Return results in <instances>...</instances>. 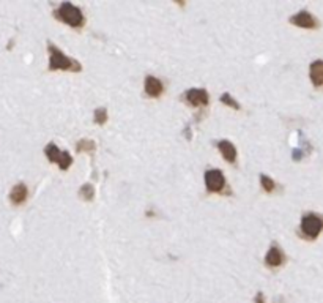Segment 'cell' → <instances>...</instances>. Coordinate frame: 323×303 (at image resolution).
Here are the masks:
<instances>
[{
	"label": "cell",
	"mask_w": 323,
	"mask_h": 303,
	"mask_svg": "<svg viewBox=\"0 0 323 303\" xmlns=\"http://www.w3.org/2000/svg\"><path fill=\"white\" fill-rule=\"evenodd\" d=\"M49 68L51 70H65V71H81V63L71 57L65 55L54 45H49Z\"/></svg>",
	"instance_id": "cell-1"
},
{
	"label": "cell",
	"mask_w": 323,
	"mask_h": 303,
	"mask_svg": "<svg viewBox=\"0 0 323 303\" xmlns=\"http://www.w3.org/2000/svg\"><path fill=\"white\" fill-rule=\"evenodd\" d=\"M221 101H223L224 105H227V106H230V108H233V109H240V105H238L237 101H235L229 93L221 95Z\"/></svg>",
	"instance_id": "cell-17"
},
{
	"label": "cell",
	"mask_w": 323,
	"mask_h": 303,
	"mask_svg": "<svg viewBox=\"0 0 323 303\" xmlns=\"http://www.w3.org/2000/svg\"><path fill=\"white\" fill-rule=\"evenodd\" d=\"M79 196L84 199V200H92L93 196H95V190H93V186L92 185H84L81 191H79Z\"/></svg>",
	"instance_id": "cell-14"
},
{
	"label": "cell",
	"mask_w": 323,
	"mask_h": 303,
	"mask_svg": "<svg viewBox=\"0 0 323 303\" xmlns=\"http://www.w3.org/2000/svg\"><path fill=\"white\" fill-rule=\"evenodd\" d=\"M145 93L149 95V96H153V98H158L161 96V93H163L164 90V85L163 82H161L158 78L155 76H147L145 78Z\"/></svg>",
	"instance_id": "cell-8"
},
{
	"label": "cell",
	"mask_w": 323,
	"mask_h": 303,
	"mask_svg": "<svg viewBox=\"0 0 323 303\" xmlns=\"http://www.w3.org/2000/svg\"><path fill=\"white\" fill-rule=\"evenodd\" d=\"M289 21H290V24L297 25V27H301V28H317L318 27L317 19L312 16L309 11H300L297 14H293Z\"/></svg>",
	"instance_id": "cell-6"
},
{
	"label": "cell",
	"mask_w": 323,
	"mask_h": 303,
	"mask_svg": "<svg viewBox=\"0 0 323 303\" xmlns=\"http://www.w3.org/2000/svg\"><path fill=\"white\" fill-rule=\"evenodd\" d=\"M185 99L194 108L207 106L208 105V92L205 89H191L185 93Z\"/></svg>",
	"instance_id": "cell-7"
},
{
	"label": "cell",
	"mask_w": 323,
	"mask_h": 303,
	"mask_svg": "<svg viewBox=\"0 0 323 303\" xmlns=\"http://www.w3.org/2000/svg\"><path fill=\"white\" fill-rule=\"evenodd\" d=\"M284 261H285V256L281 251V248L276 247V245H273V247L268 250L267 256H265V264L268 267H279Z\"/></svg>",
	"instance_id": "cell-10"
},
{
	"label": "cell",
	"mask_w": 323,
	"mask_h": 303,
	"mask_svg": "<svg viewBox=\"0 0 323 303\" xmlns=\"http://www.w3.org/2000/svg\"><path fill=\"white\" fill-rule=\"evenodd\" d=\"M218 149H219V152H221V155H223V158L226 161H229V163H235L237 161V149H235V146L230 142V141H226V139H223V141H219L218 142Z\"/></svg>",
	"instance_id": "cell-9"
},
{
	"label": "cell",
	"mask_w": 323,
	"mask_h": 303,
	"mask_svg": "<svg viewBox=\"0 0 323 303\" xmlns=\"http://www.w3.org/2000/svg\"><path fill=\"white\" fill-rule=\"evenodd\" d=\"M78 150H79V152H82V150H90V152H93V150H95V142H92V141H89V139H82V141H79V144H78Z\"/></svg>",
	"instance_id": "cell-16"
},
{
	"label": "cell",
	"mask_w": 323,
	"mask_h": 303,
	"mask_svg": "<svg viewBox=\"0 0 323 303\" xmlns=\"http://www.w3.org/2000/svg\"><path fill=\"white\" fill-rule=\"evenodd\" d=\"M256 303H265V297H263L262 292H257V295H256Z\"/></svg>",
	"instance_id": "cell-18"
},
{
	"label": "cell",
	"mask_w": 323,
	"mask_h": 303,
	"mask_svg": "<svg viewBox=\"0 0 323 303\" xmlns=\"http://www.w3.org/2000/svg\"><path fill=\"white\" fill-rule=\"evenodd\" d=\"M95 123L98 125H104L107 122V111L104 108H101V109H96L95 111V117H93Z\"/></svg>",
	"instance_id": "cell-15"
},
{
	"label": "cell",
	"mask_w": 323,
	"mask_h": 303,
	"mask_svg": "<svg viewBox=\"0 0 323 303\" xmlns=\"http://www.w3.org/2000/svg\"><path fill=\"white\" fill-rule=\"evenodd\" d=\"M309 76L314 87H321L323 85V60H315L309 66Z\"/></svg>",
	"instance_id": "cell-11"
},
{
	"label": "cell",
	"mask_w": 323,
	"mask_h": 303,
	"mask_svg": "<svg viewBox=\"0 0 323 303\" xmlns=\"http://www.w3.org/2000/svg\"><path fill=\"white\" fill-rule=\"evenodd\" d=\"M27 197V186L24 183L16 185L10 193V199L13 200V204H22Z\"/></svg>",
	"instance_id": "cell-12"
},
{
	"label": "cell",
	"mask_w": 323,
	"mask_h": 303,
	"mask_svg": "<svg viewBox=\"0 0 323 303\" xmlns=\"http://www.w3.org/2000/svg\"><path fill=\"white\" fill-rule=\"evenodd\" d=\"M260 185H262V188L265 190L267 193H271L276 188L274 180L271 177H268V176H263V174L260 176Z\"/></svg>",
	"instance_id": "cell-13"
},
{
	"label": "cell",
	"mask_w": 323,
	"mask_h": 303,
	"mask_svg": "<svg viewBox=\"0 0 323 303\" xmlns=\"http://www.w3.org/2000/svg\"><path fill=\"white\" fill-rule=\"evenodd\" d=\"M55 16L60 21H63L65 24H68L69 27H81L85 21L82 11L78 7H75L73 4H68V2L60 5V8L55 11Z\"/></svg>",
	"instance_id": "cell-2"
},
{
	"label": "cell",
	"mask_w": 323,
	"mask_h": 303,
	"mask_svg": "<svg viewBox=\"0 0 323 303\" xmlns=\"http://www.w3.org/2000/svg\"><path fill=\"white\" fill-rule=\"evenodd\" d=\"M205 186L210 193H221L226 188V177L219 169H210L205 172Z\"/></svg>",
	"instance_id": "cell-4"
},
{
	"label": "cell",
	"mask_w": 323,
	"mask_h": 303,
	"mask_svg": "<svg viewBox=\"0 0 323 303\" xmlns=\"http://www.w3.org/2000/svg\"><path fill=\"white\" fill-rule=\"evenodd\" d=\"M323 230V218L315 213H307L301 220V232L307 239H317L318 234Z\"/></svg>",
	"instance_id": "cell-3"
},
{
	"label": "cell",
	"mask_w": 323,
	"mask_h": 303,
	"mask_svg": "<svg viewBox=\"0 0 323 303\" xmlns=\"http://www.w3.org/2000/svg\"><path fill=\"white\" fill-rule=\"evenodd\" d=\"M46 156L49 158V161H54L60 166V169H68L73 164V156L68 152H62L55 144H49L46 147Z\"/></svg>",
	"instance_id": "cell-5"
}]
</instances>
